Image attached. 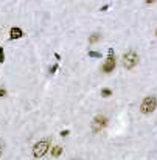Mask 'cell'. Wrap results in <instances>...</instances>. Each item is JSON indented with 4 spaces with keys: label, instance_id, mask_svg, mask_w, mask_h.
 Listing matches in <instances>:
<instances>
[{
    "label": "cell",
    "instance_id": "8992f818",
    "mask_svg": "<svg viewBox=\"0 0 157 160\" xmlns=\"http://www.w3.org/2000/svg\"><path fill=\"white\" fill-rule=\"evenodd\" d=\"M23 36V31L19 28V26H12L11 30H9V39L11 40H14V39H20Z\"/></svg>",
    "mask_w": 157,
    "mask_h": 160
},
{
    "label": "cell",
    "instance_id": "277c9868",
    "mask_svg": "<svg viewBox=\"0 0 157 160\" xmlns=\"http://www.w3.org/2000/svg\"><path fill=\"white\" fill-rule=\"evenodd\" d=\"M106 126H107V117H104V115H97L92 121V131L93 132H100Z\"/></svg>",
    "mask_w": 157,
    "mask_h": 160
},
{
    "label": "cell",
    "instance_id": "5bb4252c",
    "mask_svg": "<svg viewBox=\"0 0 157 160\" xmlns=\"http://www.w3.org/2000/svg\"><path fill=\"white\" fill-rule=\"evenodd\" d=\"M61 135H62V137H65V135H69V131H67V129H65V131H62V132H61Z\"/></svg>",
    "mask_w": 157,
    "mask_h": 160
},
{
    "label": "cell",
    "instance_id": "3957f363",
    "mask_svg": "<svg viewBox=\"0 0 157 160\" xmlns=\"http://www.w3.org/2000/svg\"><path fill=\"white\" fill-rule=\"evenodd\" d=\"M139 64V54L136 51H128L123 56V65L126 68H134Z\"/></svg>",
    "mask_w": 157,
    "mask_h": 160
},
{
    "label": "cell",
    "instance_id": "ba28073f",
    "mask_svg": "<svg viewBox=\"0 0 157 160\" xmlns=\"http://www.w3.org/2000/svg\"><path fill=\"white\" fill-rule=\"evenodd\" d=\"M98 39H100V33H95V34H92V36L89 37V42H90V44H95V42H98Z\"/></svg>",
    "mask_w": 157,
    "mask_h": 160
},
{
    "label": "cell",
    "instance_id": "4fadbf2b",
    "mask_svg": "<svg viewBox=\"0 0 157 160\" xmlns=\"http://www.w3.org/2000/svg\"><path fill=\"white\" fill-rule=\"evenodd\" d=\"M5 95H6V90L0 87V96H5Z\"/></svg>",
    "mask_w": 157,
    "mask_h": 160
},
{
    "label": "cell",
    "instance_id": "30bf717a",
    "mask_svg": "<svg viewBox=\"0 0 157 160\" xmlns=\"http://www.w3.org/2000/svg\"><path fill=\"white\" fill-rule=\"evenodd\" d=\"M89 56L90 58H101V53H98V51H89Z\"/></svg>",
    "mask_w": 157,
    "mask_h": 160
},
{
    "label": "cell",
    "instance_id": "ac0fdd59",
    "mask_svg": "<svg viewBox=\"0 0 157 160\" xmlns=\"http://www.w3.org/2000/svg\"><path fill=\"white\" fill-rule=\"evenodd\" d=\"M73 160H78V159H73Z\"/></svg>",
    "mask_w": 157,
    "mask_h": 160
},
{
    "label": "cell",
    "instance_id": "8fae6325",
    "mask_svg": "<svg viewBox=\"0 0 157 160\" xmlns=\"http://www.w3.org/2000/svg\"><path fill=\"white\" fill-rule=\"evenodd\" d=\"M0 62H5V54H3V48L0 47Z\"/></svg>",
    "mask_w": 157,
    "mask_h": 160
},
{
    "label": "cell",
    "instance_id": "52a82bcc",
    "mask_svg": "<svg viewBox=\"0 0 157 160\" xmlns=\"http://www.w3.org/2000/svg\"><path fill=\"white\" fill-rule=\"evenodd\" d=\"M61 154H62V148H61V146H55V148L51 149V156H53V157H59Z\"/></svg>",
    "mask_w": 157,
    "mask_h": 160
},
{
    "label": "cell",
    "instance_id": "e0dca14e",
    "mask_svg": "<svg viewBox=\"0 0 157 160\" xmlns=\"http://www.w3.org/2000/svg\"><path fill=\"white\" fill-rule=\"evenodd\" d=\"M156 36H157V30H156Z\"/></svg>",
    "mask_w": 157,
    "mask_h": 160
},
{
    "label": "cell",
    "instance_id": "7c38bea8",
    "mask_svg": "<svg viewBox=\"0 0 157 160\" xmlns=\"http://www.w3.org/2000/svg\"><path fill=\"white\" fill-rule=\"evenodd\" d=\"M56 70H58V65H53V67L50 68V73H55Z\"/></svg>",
    "mask_w": 157,
    "mask_h": 160
},
{
    "label": "cell",
    "instance_id": "2e32d148",
    "mask_svg": "<svg viewBox=\"0 0 157 160\" xmlns=\"http://www.w3.org/2000/svg\"><path fill=\"white\" fill-rule=\"evenodd\" d=\"M145 2H146V3H148V5H150V3H154V2H156V0H145Z\"/></svg>",
    "mask_w": 157,
    "mask_h": 160
},
{
    "label": "cell",
    "instance_id": "9c48e42d",
    "mask_svg": "<svg viewBox=\"0 0 157 160\" xmlns=\"http://www.w3.org/2000/svg\"><path fill=\"white\" fill-rule=\"evenodd\" d=\"M111 95H112V90H111V89H103V90H101V96H103V98L111 96Z\"/></svg>",
    "mask_w": 157,
    "mask_h": 160
},
{
    "label": "cell",
    "instance_id": "9a60e30c",
    "mask_svg": "<svg viewBox=\"0 0 157 160\" xmlns=\"http://www.w3.org/2000/svg\"><path fill=\"white\" fill-rule=\"evenodd\" d=\"M2 153H3V145L0 143V157H2Z\"/></svg>",
    "mask_w": 157,
    "mask_h": 160
},
{
    "label": "cell",
    "instance_id": "5b68a950",
    "mask_svg": "<svg viewBox=\"0 0 157 160\" xmlns=\"http://www.w3.org/2000/svg\"><path fill=\"white\" fill-rule=\"evenodd\" d=\"M115 64H117V61H115L114 51L109 50V56H107V59H106V62H104V65H103V72H104V73H111V72L115 68Z\"/></svg>",
    "mask_w": 157,
    "mask_h": 160
},
{
    "label": "cell",
    "instance_id": "7a4b0ae2",
    "mask_svg": "<svg viewBox=\"0 0 157 160\" xmlns=\"http://www.w3.org/2000/svg\"><path fill=\"white\" fill-rule=\"evenodd\" d=\"M156 107H157L156 96H146L142 101V104H140V112L145 114V115H148V114H153L156 111Z\"/></svg>",
    "mask_w": 157,
    "mask_h": 160
},
{
    "label": "cell",
    "instance_id": "6da1fadb",
    "mask_svg": "<svg viewBox=\"0 0 157 160\" xmlns=\"http://www.w3.org/2000/svg\"><path fill=\"white\" fill-rule=\"evenodd\" d=\"M50 149V139H44V140H39L34 146H33V156L36 159H40L44 157Z\"/></svg>",
    "mask_w": 157,
    "mask_h": 160
}]
</instances>
